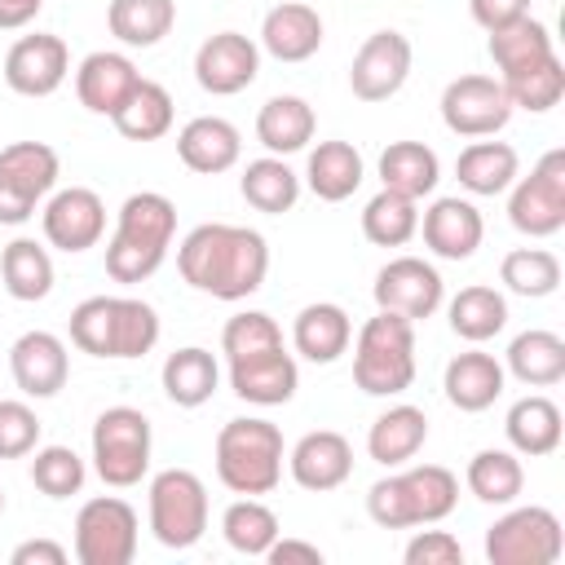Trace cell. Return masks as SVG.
Returning <instances> with one entry per match:
<instances>
[{"instance_id":"6da1fadb","label":"cell","mask_w":565,"mask_h":565,"mask_svg":"<svg viewBox=\"0 0 565 565\" xmlns=\"http://www.w3.org/2000/svg\"><path fill=\"white\" fill-rule=\"evenodd\" d=\"M177 269L194 291H207L216 300H247L269 274V243L247 225L207 221L181 238Z\"/></svg>"},{"instance_id":"7a4b0ae2","label":"cell","mask_w":565,"mask_h":565,"mask_svg":"<svg viewBox=\"0 0 565 565\" xmlns=\"http://www.w3.org/2000/svg\"><path fill=\"white\" fill-rule=\"evenodd\" d=\"M172 234H177V207H172L168 194H159V190L128 194L124 207H119L115 234L106 243V274L115 282L150 278L163 265Z\"/></svg>"},{"instance_id":"3957f363","label":"cell","mask_w":565,"mask_h":565,"mask_svg":"<svg viewBox=\"0 0 565 565\" xmlns=\"http://www.w3.org/2000/svg\"><path fill=\"white\" fill-rule=\"evenodd\" d=\"M459 503V477L441 463H419L397 477H380L366 490V512L384 530H411V525H433L450 516Z\"/></svg>"},{"instance_id":"277c9868","label":"cell","mask_w":565,"mask_h":565,"mask_svg":"<svg viewBox=\"0 0 565 565\" xmlns=\"http://www.w3.org/2000/svg\"><path fill=\"white\" fill-rule=\"evenodd\" d=\"M353 384L371 397H393L415 384V322L380 309L353 340Z\"/></svg>"},{"instance_id":"5b68a950","label":"cell","mask_w":565,"mask_h":565,"mask_svg":"<svg viewBox=\"0 0 565 565\" xmlns=\"http://www.w3.org/2000/svg\"><path fill=\"white\" fill-rule=\"evenodd\" d=\"M216 477L234 494H269L282 481V433L269 419H230L216 433Z\"/></svg>"},{"instance_id":"8992f818","label":"cell","mask_w":565,"mask_h":565,"mask_svg":"<svg viewBox=\"0 0 565 565\" xmlns=\"http://www.w3.org/2000/svg\"><path fill=\"white\" fill-rule=\"evenodd\" d=\"M93 468L106 486L128 490L150 468V419L137 406H110L93 424Z\"/></svg>"},{"instance_id":"52a82bcc","label":"cell","mask_w":565,"mask_h":565,"mask_svg":"<svg viewBox=\"0 0 565 565\" xmlns=\"http://www.w3.org/2000/svg\"><path fill=\"white\" fill-rule=\"evenodd\" d=\"M150 530L163 547L185 552L207 530V486L190 468H163L150 481Z\"/></svg>"},{"instance_id":"ba28073f","label":"cell","mask_w":565,"mask_h":565,"mask_svg":"<svg viewBox=\"0 0 565 565\" xmlns=\"http://www.w3.org/2000/svg\"><path fill=\"white\" fill-rule=\"evenodd\" d=\"M565 552V534L552 508H512L486 530L490 565H556Z\"/></svg>"},{"instance_id":"9c48e42d","label":"cell","mask_w":565,"mask_h":565,"mask_svg":"<svg viewBox=\"0 0 565 565\" xmlns=\"http://www.w3.org/2000/svg\"><path fill=\"white\" fill-rule=\"evenodd\" d=\"M62 159L44 141H13L0 150V225H22L35 216V203L53 194Z\"/></svg>"},{"instance_id":"30bf717a","label":"cell","mask_w":565,"mask_h":565,"mask_svg":"<svg viewBox=\"0 0 565 565\" xmlns=\"http://www.w3.org/2000/svg\"><path fill=\"white\" fill-rule=\"evenodd\" d=\"M508 221L530 238H552L565 230V150H547L530 177L508 185Z\"/></svg>"},{"instance_id":"8fae6325","label":"cell","mask_w":565,"mask_h":565,"mask_svg":"<svg viewBox=\"0 0 565 565\" xmlns=\"http://www.w3.org/2000/svg\"><path fill=\"white\" fill-rule=\"evenodd\" d=\"M137 556V512L115 499L97 494L75 516V561L79 565H128Z\"/></svg>"},{"instance_id":"7c38bea8","label":"cell","mask_w":565,"mask_h":565,"mask_svg":"<svg viewBox=\"0 0 565 565\" xmlns=\"http://www.w3.org/2000/svg\"><path fill=\"white\" fill-rule=\"evenodd\" d=\"M512 119V102L494 75H459L441 93V124L455 137H494Z\"/></svg>"},{"instance_id":"4fadbf2b","label":"cell","mask_w":565,"mask_h":565,"mask_svg":"<svg viewBox=\"0 0 565 565\" xmlns=\"http://www.w3.org/2000/svg\"><path fill=\"white\" fill-rule=\"evenodd\" d=\"M411 40L402 31H375L362 40V49L353 53V66H349V84H353V97L362 102H388L406 75H411Z\"/></svg>"},{"instance_id":"5bb4252c","label":"cell","mask_w":565,"mask_h":565,"mask_svg":"<svg viewBox=\"0 0 565 565\" xmlns=\"http://www.w3.org/2000/svg\"><path fill=\"white\" fill-rule=\"evenodd\" d=\"M260 71V49L243 31H216L199 44L194 53V79L212 97H234L243 93Z\"/></svg>"},{"instance_id":"9a60e30c","label":"cell","mask_w":565,"mask_h":565,"mask_svg":"<svg viewBox=\"0 0 565 565\" xmlns=\"http://www.w3.org/2000/svg\"><path fill=\"white\" fill-rule=\"evenodd\" d=\"M66 71H71V49H66L62 35H49V31L13 40V49L4 53V84L13 93H22V97L57 93Z\"/></svg>"},{"instance_id":"2e32d148","label":"cell","mask_w":565,"mask_h":565,"mask_svg":"<svg viewBox=\"0 0 565 565\" xmlns=\"http://www.w3.org/2000/svg\"><path fill=\"white\" fill-rule=\"evenodd\" d=\"M40 225H44V238L57 247V252H88L102 243L106 234V203L97 190L88 185H71V190H57L44 212H40Z\"/></svg>"},{"instance_id":"e0dca14e","label":"cell","mask_w":565,"mask_h":565,"mask_svg":"<svg viewBox=\"0 0 565 565\" xmlns=\"http://www.w3.org/2000/svg\"><path fill=\"white\" fill-rule=\"evenodd\" d=\"M371 296L380 309L419 322V318L437 313V305H441V274L419 256H397L375 274Z\"/></svg>"},{"instance_id":"ac0fdd59","label":"cell","mask_w":565,"mask_h":565,"mask_svg":"<svg viewBox=\"0 0 565 565\" xmlns=\"http://www.w3.org/2000/svg\"><path fill=\"white\" fill-rule=\"evenodd\" d=\"M9 371H13V384L26 397H53V393L66 388L71 358H66V344L53 331H22L9 349Z\"/></svg>"},{"instance_id":"d6986e66","label":"cell","mask_w":565,"mask_h":565,"mask_svg":"<svg viewBox=\"0 0 565 565\" xmlns=\"http://www.w3.org/2000/svg\"><path fill=\"white\" fill-rule=\"evenodd\" d=\"M287 468H291V481L296 486L322 494V490H335V486L349 481V472H353V446L335 428H313V433H305L291 446Z\"/></svg>"},{"instance_id":"ffe728a7","label":"cell","mask_w":565,"mask_h":565,"mask_svg":"<svg viewBox=\"0 0 565 565\" xmlns=\"http://www.w3.org/2000/svg\"><path fill=\"white\" fill-rule=\"evenodd\" d=\"M300 384V366L287 349H265L252 358H234L230 362V388L252 402V406H282L296 397Z\"/></svg>"},{"instance_id":"44dd1931","label":"cell","mask_w":565,"mask_h":565,"mask_svg":"<svg viewBox=\"0 0 565 565\" xmlns=\"http://www.w3.org/2000/svg\"><path fill=\"white\" fill-rule=\"evenodd\" d=\"M419 230H424V243H428L433 256H441V260H468L481 247L486 221H481V212L468 199L450 194V199H437L424 212Z\"/></svg>"},{"instance_id":"7402d4cb","label":"cell","mask_w":565,"mask_h":565,"mask_svg":"<svg viewBox=\"0 0 565 565\" xmlns=\"http://www.w3.org/2000/svg\"><path fill=\"white\" fill-rule=\"evenodd\" d=\"M137 66H132V57H124V53H88L84 62H79V71H75V97H79V106L84 110H93V115H115L124 102H128V93L137 88Z\"/></svg>"},{"instance_id":"603a6c76","label":"cell","mask_w":565,"mask_h":565,"mask_svg":"<svg viewBox=\"0 0 565 565\" xmlns=\"http://www.w3.org/2000/svg\"><path fill=\"white\" fill-rule=\"evenodd\" d=\"M177 154L190 172H203V177H216V172H230L243 154V137L230 119L221 115H199L190 119L181 132H177Z\"/></svg>"},{"instance_id":"cb8c5ba5","label":"cell","mask_w":565,"mask_h":565,"mask_svg":"<svg viewBox=\"0 0 565 565\" xmlns=\"http://www.w3.org/2000/svg\"><path fill=\"white\" fill-rule=\"evenodd\" d=\"M260 44L278 62H305L322 49V18L305 0H282L260 22Z\"/></svg>"},{"instance_id":"d4e9b609","label":"cell","mask_w":565,"mask_h":565,"mask_svg":"<svg viewBox=\"0 0 565 565\" xmlns=\"http://www.w3.org/2000/svg\"><path fill=\"white\" fill-rule=\"evenodd\" d=\"M349 340H353V322H349V313H344L340 305H331V300L305 305V309L296 313V322H291V344H296V353L309 358V362H318V366L335 362V358L349 349Z\"/></svg>"},{"instance_id":"484cf974","label":"cell","mask_w":565,"mask_h":565,"mask_svg":"<svg viewBox=\"0 0 565 565\" xmlns=\"http://www.w3.org/2000/svg\"><path fill=\"white\" fill-rule=\"evenodd\" d=\"M441 388H446L450 406L477 415V411L499 402V393H503V362H494V353H481V349L459 353V358H450Z\"/></svg>"},{"instance_id":"4316f807","label":"cell","mask_w":565,"mask_h":565,"mask_svg":"<svg viewBox=\"0 0 565 565\" xmlns=\"http://www.w3.org/2000/svg\"><path fill=\"white\" fill-rule=\"evenodd\" d=\"M313 128H318L313 106H309L305 97H296V93L269 97V102L260 106V115H256V141H260L269 154H278V159L305 150V146L313 141Z\"/></svg>"},{"instance_id":"83f0119b","label":"cell","mask_w":565,"mask_h":565,"mask_svg":"<svg viewBox=\"0 0 565 565\" xmlns=\"http://www.w3.org/2000/svg\"><path fill=\"white\" fill-rule=\"evenodd\" d=\"M424 441H428V415H424L419 406L402 402V406H388V411L371 424V433H366V455H371L375 463H384V468H402L406 459L419 455Z\"/></svg>"},{"instance_id":"f1b7e54d","label":"cell","mask_w":565,"mask_h":565,"mask_svg":"<svg viewBox=\"0 0 565 565\" xmlns=\"http://www.w3.org/2000/svg\"><path fill=\"white\" fill-rule=\"evenodd\" d=\"M503 433H508V441H512L516 455H530V459L552 455L561 446V433H565L561 406L552 397H543V393H530V397L512 402V411L503 419Z\"/></svg>"},{"instance_id":"f546056e","label":"cell","mask_w":565,"mask_h":565,"mask_svg":"<svg viewBox=\"0 0 565 565\" xmlns=\"http://www.w3.org/2000/svg\"><path fill=\"white\" fill-rule=\"evenodd\" d=\"M362 177H366V168H362L358 146H349V141H318L309 150L305 181H309V190L322 203H344L362 185Z\"/></svg>"},{"instance_id":"4dcf8cb0","label":"cell","mask_w":565,"mask_h":565,"mask_svg":"<svg viewBox=\"0 0 565 565\" xmlns=\"http://www.w3.org/2000/svg\"><path fill=\"white\" fill-rule=\"evenodd\" d=\"M521 172V159L508 141H472L455 159V177L468 194H503Z\"/></svg>"},{"instance_id":"1f68e13d","label":"cell","mask_w":565,"mask_h":565,"mask_svg":"<svg viewBox=\"0 0 565 565\" xmlns=\"http://www.w3.org/2000/svg\"><path fill=\"white\" fill-rule=\"evenodd\" d=\"M159 380H163L168 402H177V406L194 411V406H203V402L216 393V384H221V366H216V358H212L207 349L185 344V349L168 353V362H163V375H159Z\"/></svg>"},{"instance_id":"d6a6232c","label":"cell","mask_w":565,"mask_h":565,"mask_svg":"<svg viewBox=\"0 0 565 565\" xmlns=\"http://www.w3.org/2000/svg\"><path fill=\"white\" fill-rule=\"evenodd\" d=\"M380 181H384V190H397V194L419 203L424 194L437 190L441 163H437V154L424 141H393L380 154Z\"/></svg>"},{"instance_id":"836d02e7","label":"cell","mask_w":565,"mask_h":565,"mask_svg":"<svg viewBox=\"0 0 565 565\" xmlns=\"http://www.w3.org/2000/svg\"><path fill=\"white\" fill-rule=\"evenodd\" d=\"M508 371L530 384V388H547V384H561L565 380V340L556 331H521L512 344H508Z\"/></svg>"},{"instance_id":"e575fe53","label":"cell","mask_w":565,"mask_h":565,"mask_svg":"<svg viewBox=\"0 0 565 565\" xmlns=\"http://www.w3.org/2000/svg\"><path fill=\"white\" fill-rule=\"evenodd\" d=\"M110 35L128 49H150L159 44L172 22H177V0H110L106 9Z\"/></svg>"},{"instance_id":"d590c367","label":"cell","mask_w":565,"mask_h":565,"mask_svg":"<svg viewBox=\"0 0 565 565\" xmlns=\"http://www.w3.org/2000/svg\"><path fill=\"white\" fill-rule=\"evenodd\" d=\"M110 119H115L119 137H128V141H159L172 128V93L154 79H137V88Z\"/></svg>"},{"instance_id":"8d00e7d4","label":"cell","mask_w":565,"mask_h":565,"mask_svg":"<svg viewBox=\"0 0 565 565\" xmlns=\"http://www.w3.org/2000/svg\"><path fill=\"white\" fill-rule=\"evenodd\" d=\"M238 190H243V199H247L256 212L282 216V212H291L296 199H300V177H296L278 154H265V159H252V163L243 168Z\"/></svg>"},{"instance_id":"74e56055","label":"cell","mask_w":565,"mask_h":565,"mask_svg":"<svg viewBox=\"0 0 565 565\" xmlns=\"http://www.w3.org/2000/svg\"><path fill=\"white\" fill-rule=\"evenodd\" d=\"M0 278L13 300H44L53 291V256L35 238H13L0 256Z\"/></svg>"},{"instance_id":"f35d334b","label":"cell","mask_w":565,"mask_h":565,"mask_svg":"<svg viewBox=\"0 0 565 565\" xmlns=\"http://www.w3.org/2000/svg\"><path fill=\"white\" fill-rule=\"evenodd\" d=\"M508 327V300L486 287V282H472L463 287L455 300H450V331L468 344H481V340H494L499 331Z\"/></svg>"},{"instance_id":"ab89813d","label":"cell","mask_w":565,"mask_h":565,"mask_svg":"<svg viewBox=\"0 0 565 565\" xmlns=\"http://www.w3.org/2000/svg\"><path fill=\"white\" fill-rule=\"evenodd\" d=\"M552 53H556L552 49V31L543 22H534L530 13L516 18V22H508V26H499V31H490V57H494V66L503 75H516V71H525V66L552 57Z\"/></svg>"},{"instance_id":"60d3db41","label":"cell","mask_w":565,"mask_h":565,"mask_svg":"<svg viewBox=\"0 0 565 565\" xmlns=\"http://www.w3.org/2000/svg\"><path fill=\"white\" fill-rule=\"evenodd\" d=\"M468 490L481 499V503H494V508H508L516 503L521 486H525V468L512 450H477L468 459V472H463Z\"/></svg>"},{"instance_id":"b9f144b4","label":"cell","mask_w":565,"mask_h":565,"mask_svg":"<svg viewBox=\"0 0 565 565\" xmlns=\"http://www.w3.org/2000/svg\"><path fill=\"white\" fill-rule=\"evenodd\" d=\"M415 230H419L415 199H406L397 190H380L375 199H366V207H362V234H366V243H375V247H402V243L415 238Z\"/></svg>"},{"instance_id":"7bdbcfd3","label":"cell","mask_w":565,"mask_h":565,"mask_svg":"<svg viewBox=\"0 0 565 565\" xmlns=\"http://www.w3.org/2000/svg\"><path fill=\"white\" fill-rule=\"evenodd\" d=\"M221 534H225V543H230L234 552H243V556H265L269 543H274L282 530H278L274 508H265L256 494H243V499H234V503L225 508Z\"/></svg>"},{"instance_id":"ee69618b","label":"cell","mask_w":565,"mask_h":565,"mask_svg":"<svg viewBox=\"0 0 565 565\" xmlns=\"http://www.w3.org/2000/svg\"><path fill=\"white\" fill-rule=\"evenodd\" d=\"M499 84H503L512 110L521 106V110H530V115H543V110H552V106L565 97V66H561V57L552 53V57H543V62L516 71V75H503Z\"/></svg>"},{"instance_id":"f6af8a7d","label":"cell","mask_w":565,"mask_h":565,"mask_svg":"<svg viewBox=\"0 0 565 565\" xmlns=\"http://www.w3.org/2000/svg\"><path fill=\"white\" fill-rule=\"evenodd\" d=\"M499 278H503L508 291H516L525 300H539V296H552L561 287V260L547 247H516V252L503 256Z\"/></svg>"},{"instance_id":"bcb514c9","label":"cell","mask_w":565,"mask_h":565,"mask_svg":"<svg viewBox=\"0 0 565 565\" xmlns=\"http://www.w3.org/2000/svg\"><path fill=\"white\" fill-rule=\"evenodd\" d=\"M71 344L93 358H115V296H88L71 309Z\"/></svg>"},{"instance_id":"7dc6e473","label":"cell","mask_w":565,"mask_h":565,"mask_svg":"<svg viewBox=\"0 0 565 565\" xmlns=\"http://www.w3.org/2000/svg\"><path fill=\"white\" fill-rule=\"evenodd\" d=\"M159 344V313L137 296H115V358H146Z\"/></svg>"},{"instance_id":"c3c4849f","label":"cell","mask_w":565,"mask_h":565,"mask_svg":"<svg viewBox=\"0 0 565 565\" xmlns=\"http://www.w3.org/2000/svg\"><path fill=\"white\" fill-rule=\"evenodd\" d=\"M84 477H88V468H84V459H79L71 446H40L35 459H31V481H35V490L49 494V499H71V494H79Z\"/></svg>"},{"instance_id":"681fc988","label":"cell","mask_w":565,"mask_h":565,"mask_svg":"<svg viewBox=\"0 0 565 565\" xmlns=\"http://www.w3.org/2000/svg\"><path fill=\"white\" fill-rule=\"evenodd\" d=\"M221 349L225 358H252V353H265V349H282V331L269 313L260 309H247V313H234L221 331Z\"/></svg>"},{"instance_id":"f907efd6","label":"cell","mask_w":565,"mask_h":565,"mask_svg":"<svg viewBox=\"0 0 565 565\" xmlns=\"http://www.w3.org/2000/svg\"><path fill=\"white\" fill-rule=\"evenodd\" d=\"M40 446V419L26 402L4 397L0 402V459H22Z\"/></svg>"},{"instance_id":"816d5d0a","label":"cell","mask_w":565,"mask_h":565,"mask_svg":"<svg viewBox=\"0 0 565 565\" xmlns=\"http://www.w3.org/2000/svg\"><path fill=\"white\" fill-rule=\"evenodd\" d=\"M406 565H463V547L455 534L446 530H419L411 543H406Z\"/></svg>"},{"instance_id":"f5cc1de1","label":"cell","mask_w":565,"mask_h":565,"mask_svg":"<svg viewBox=\"0 0 565 565\" xmlns=\"http://www.w3.org/2000/svg\"><path fill=\"white\" fill-rule=\"evenodd\" d=\"M468 9H472V22L477 26L499 31V26L516 22V18H525L530 13V0H468Z\"/></svg>"},{"instance_id":"db71d44e","label":"cell","mask_w":565,"mask_h":565,"mask_svg":"<svg viewBox=\"0 0 565 565\" xmlns=\"http://www.w3.org/2000/svg\"><path fill=\"white\" fill-rule=\"evenodd\" d=\"M265 561H274V565H322V547L318 543H305V539H282L278 534L269 543Z\"/></svg>"},{"instance_id":"11a10c76","label":"cell","mask_w":565,"mask_h":565,"mask_svg":"<svg viewBox=\"0 0 565 565\" xmlns=\"http://www.w3.org/2000/svg\"><path fill=\"white\" fill-rule=\"evenodd\" d=\"M9 561L13 565H66V547L53 543V539H26V543L13 547Z\"/></svg>"},{"instance_id":"9f6ffc18","label":"cell","mask_w":565,"mask_h":565,"mask_svg":"<svg viewBox=\"0 0 565 565\" xmlns=\"http://www.w3.org/2000/svg\"><path fill=\"white\" fill-rule=\"evenodd\" d=\"M44 0H0V31H18L40 13Z\"/></svg>"},{"instance_id":"6f0895ef","label":"cell","mask_w":565,"mask_h":565,"mask_svg":"<svg viewBox=\"0 0 565 565\" xmlns=\"http://www.w3.org/2000/svg\"><path fill=\"white\" fill-rule=\"evenodd\" d=\"M0 512H4V494H0Z\"/></svg>"}]
</instances>
